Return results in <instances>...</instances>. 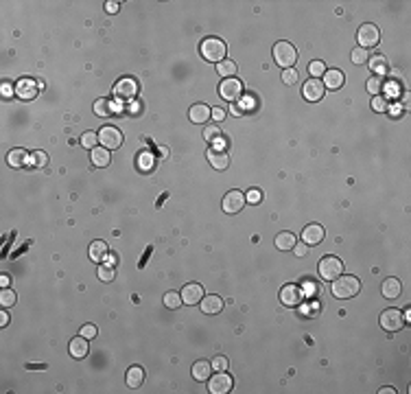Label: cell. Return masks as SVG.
I'll return each mask as SVG.
<instances>
[{"label":"cell","instance_id":"cell-49","mask_svg":"<svg viewBox=\"0 0 411 394\" xmlns=\"http://www.w3.org/2000/svg\"><path fill=\"white\" fill-rule=\"evenodd\" d=\"M7 324H9V316H7V311H3L0 313V326H7Z\"/></svg>","mask_w":411,"mask_h":394},{"label":"cell","instance_id":"cell-6","mask_svg":"<svg viewBox=\"0 0 411 394\" xmlns=\"http://www.w3.org/2000/svg\"><path fill=\"white\" fill-rule=\"evenodd\" d=\"M357 40H359V48H372V46H376L381 42V31H379V27L376 24H372V22H365L363 27H359V31H357Z\"/></svg>","mask_w":411,"mask_h":394},{"label":"cell","instance_id":"cell-34","mask_svg":"<svg viewBox=\"0 0 411 394\" xmlns=\"http://www.w3.org/2000/svg\"><path fill=\"white\" fill-rule=\"evenodd\" d=\"M15 92H18V96H22V98H33V96H35L37 92H35V88H29V81L27 79H24V81H20V84H18V88H15Z\"/></svg>","mask_w":411,"mask_h":394},{"label":"cell","instance_id":"cell-41","mask_svg":"<svg viewBox=\"0 0 411 394\" xmlns=\"http://www.w3.org/2000/svg\"><path fill=\"white\" fill-rule=\"evenodd\" d=\"M282 81L286 86H293L295 81H298V70L295 68H286V70H282Z\"/></svg>","mask_w":411,"mask_h":394},{"label":"cell","instance_id":"cell-45","mask_svg":"<svg viewBox=\"0 0 411 394\" xmlns=\"http://www.w3.org/2000/svg\"><path fill=\"white\" fill-rule=\"evenodd\" d=\"M245 200H248V204H260L262 202V193L258 191V188H252V191L245 195Z\"/></svg>","mask_w":411,"mask_h":394},{"label":"cell","instance_id":"cell-11","mask_svg":"<svg viewBox=\"0 0 411 394\" xmlns=\"http://www.w3.org/2000/svg\"><path fill=\"white\" fill-rule=\"evenodd\" d=\"M324 92H326V88L322 84V79H315V77H311L306 84H304V88H302V96L306 98V101H311V103L322 101Z\"/></svg>","mask_w":411,"mask_h":394},{"label":"cell","instance_id":"cell-48","mask_svg":"<svg viewBox=\"0 0 411 394\" xmlns=\"http://www.w3.org/2000/svg\"><path fill=\"white\" fill-rule=\"evenodd\" d=\"M105 9H108V13H116V11L120 9V5H118V3H114V0H110V3L105 5Z\"/></svg>","mask_w":411,"mask_h":394},{"label":"cell","instance_id":"cell-5","mask_svg":"<svg viewBox=\"0 0 411 394\" xmlns=\"http://www.w3.org/2000/svg\"><path fill=\"white\" fill-rule=\"evenodd\" d=\"M379 324H381L383 331L398 333L400 328L407 324V320H405V316H402V311H398V309H385L381 313V318H379Z\"/></svg>","mask_w":411,"mask_h":394},{"label":"cell","instance_id":"cell-23","mask_svg":"<svg viewBox=\"0 0 411 394\" xmlns=\"http://www.w3.org/2000/svg\"><path fill=\"white\" fill-rule=\"evenodd\" d=\"M295 243H298V239H295V234L289 232V230H284V232H278L276 234V248L282 250V252H289L295 248Z\"/></svg>","mask_w":411,"mask_h":394},{"label":"cell","instance_id":"cell-29","mask_svg":"<svg viewBox=\"0 0 411 394\" xmlns=\"http://www.w3.org/2000/svg\"><path fill=\"white\" fill-rule=\"evenodd\" d=\"M217 72L223 79H230V77H234L236 75V64L232 62V60H223L221 64H217Z\"/></svg>","mask_w":411,"mask_h":394},{"label":"cell","instance_id":"cell-17","mask_svg":"<svg viewBox=\"0 0 411 394\" xmlns=\"http://www.w3.org/2000/svg\"><path fill=\"white\" fill-rule=\"evenodd\" d=\"M210 114H212V108H208L206 103H197L188 110V119H191V123H197V125H206Z\"/></svg>","mask_w":411,"mask_h":394},{"label":"cell","instance_id":"cell-19","mask_svg":"<svg viewBox=\"0 0 411 394\" xmlns=\"http://www.w3.org/2000/svg\"><path fill=\"white\" fill-rule=\"evenodd\" d=\"M208 162L212 164V169H217V171H225L230 167L228 153L221 151V149H212V147L208 149Z\"/></svg>","mask_w":411,"mask_h":394},{"label":"cell","instance_id":"cell-26","mask_svg":"<svg viewBox=\"0 0 411 394\" xmlns=\"http://www.w3.org/2000/svg\"><path fill=\"white\" fill-rule=\"evenodd\" d=\"M145 381V370L140 366H131L127 370V385L129 388H140Z\"/></svg>","mask_w":411,"mask_h":394},{"label":"cell","instance_id":"cell-18","mask_svg":"<svg viewBox=\"0 0 411 394\" xmlns=\"http://www.w3.org/2000/svg\"><path fill=\"white\" fill-rule=\"evenodd\" d=\"M343 81H346V75H343L341 70H337V68H328L326 72H324V88H328V90H339L341 86H343Z\"/></svg>","mask_w":411,"mask_h":394},{"label":"cell","instance_id":"cell-51","mask_svg":"<svg viewBox=\"0 0 411 394\" xmlns=\"http://www.w3.org/2000/svg\"><path fill=\"white\" fill-rule=\"evenodd\" d=\"M381 394H394V388H383Z\"/></svg>","mask_w":411,"mask_h":394},{"label":"cell","instance_id":"cell-12","mask_svg":"<svg viewBox=\"0 0 411 394\" xmlns=\"http://www.w3.org/2000/svg\"><path fill=\"white\" fill-rule=\"evenodd\" d=\"M302 298H304V291H302L300 285L289 283V285H284L280 289V302L284 307H298L302 302Z\"/></svg>","mask_w":411,"mask_h":394},{"label":"cell","instance_id":"cell-27","mask_svg":"<svg viewBox=\"0 0 411 394\" xmlns=\"http://www.w3.org/2000/svg\"><path fill=\"white\" fill-rule=\"evenodd\" d=\"M367 64H369V68H372L374 77H383L385 72H387V60H385L383 55H374V57H369Z\"/></svg>","mask_w":411,"mask_h":394},{"label":"cell","instance_id":"cell-20","mask_svg":"<svg viewBox=\"0 0 411 394\" xmlns=\"http://www.w3.org/2000/svg\"><path fill=\"white\" fill-rule=\"evenodd\" d=\"M381 293L385 296L387 300H396L398 296L402 293V285H400V281L398 278H387L383 285H381Z\"/></svg>","mask_w":411,"mask_h":394},{"label":"cell","instance_id":"cell-15","mask_svg":"<svg viewBox=\"0 0 411 394\" xmlns=\"http://www.w3.org/2000/svg\"><path fill=\"white\" fill-rule=\"evenodd\" d=\"M324 237H326V232H324L322 226H319V224H311V226L304 228V232H302V243H306V245H319V243L324 241Z\"/></svg>","mask_w":411,"mask_h":394},{"label":"cell","instance_id":"cell-42","mask_svg":"<svg viewBox=\"0 0 411 394\" xmlns=\"http://www.w3.org/2000/svg\"><path fill=\"white\" fill-rule=\"evenodd\" d=\"M212 364V368H215L217 372H221V370H228V357H223V355H217L215 359L210 361Z\"/></svg>","mask_w":411,"mask_h":394},{"label":"cell","instance_id":"cell-25","mask_svg":"<svg viewBox=\"0 0 411 394\" xmlns=\"http://www.w3.org/2000/svg\"><path fill=\"white\" fill-rule=\"evenodd\" d=\"M108 257V243L105 241H94L92 245H90V261H94L101 265V261Z\"/></svg>","mask_w":411,"mask_h":394},{"label":"cell","instance_id":"cell-7","mask_svg":"<svg viewBox=\"0 0 411 394\" xmlns=\"http://www.w3.org/2000/svg\"><path fill=\"white\" fill-rule=\"evenodd\" d=\"M98 143H101L105 149H118L122 145V131L116 125H103L98 131Z\"/></svg>","mask_w":411,"mask_h":394},{"label":"cell","instance_id":"cell-38","mask_svg":"<svg viewBox=\"0 0 411 394\" xmlns=\"http://www.w3.org/2000/svg\"><path fill=\"white\" fill-rule=\"evenodd\" d=\"M383 90V79L381 77H369L367 79V92H372L374 96Z\"/></svg>","mask_w":411,"mask_h":394},{"label":"cell","instance_id":"cell-14","mask_svg":"<svg viewBox=\"0 0 411 394\" xmlns=\"http://www.w3.org/2000/svg\"><path fill=\"white\" fill-rule=\"evenodd\" d=\"M136 92H138V84H136V79H131V77H122L120 81H116V86H114V94L118 98H131V96H136Z\"/></svg>","mask_w":411,"mask_h":394},{"label":"cell","instance_id":"cell-3","mask_svg":"<svg viewBox=\"0 0 411 394\" xmlns=\"http://www.w3.org/2000/svg\"><path fill=\"white\" fill-rule=\"evenodd\" d=\"M274 62L280 66L282 70L293 68V64L298 62V51H295V46L291 42H286V40L276 42V46H274Z\"/></svg>","mask_w":411,"mask_h":394},{"label":"cell","instance_id":"cell-16","mask_svg":"<svg viewBox=\"0 0 411 394\" xmlns=\"http://www.w3.org/2000/svg\"><path fill=\"white\" fill-rule=\"evenodd\" d=\"M199 307H201V313L217 316V313L223 311V298H219V296H203L201 302H199Z\"/></svg>","mask_w":411,"mask_h":394},{"label":"cell","instance_id":"cell-44","mask_svg":"<svg viewBox=\"0 0 411 394\" xmlns=\"http://www.w3.org/2000/svg\"><path fill=\"white\" fill-rule=\"evenodd\" d=\"M79 335H84L86 340H92V338H96V326L94 324H84L81 326V331H79Z\"/></svg>","mask_w":411,"mask_h":394},{"label":"cell","instance_id":"cell-37","mask_svg":"<svg viewBox=\"0 0 411 394\" xmlns=\"http://www.w3.org/2000/svg\"><path fill=\"white\" fill-rule=\"evenodd\" d=\"M309 72H311V77H315V79H319L326 72V66H324V62H311L309 64Z\"/></svg>","mask_w":411,"mask_h":394},{"label":"cell","instance_id":"cell-31","mask_svg":"<svg viewBox=\"0 0 411 394\" xmlns=\"http://www.w3.org/2000/svg\"><path fill=\"white\" fill-rule=\"evenodd\" d=\"M15 300H18V296H15L13 289H7V287H3V291H0V305H3V309H9L15 305Z\"/></svg>","mask_w":411,"mask_h":394},{"label":"cell","instance_id":"cell-22","mask_svg":"<svg viewBox=\"0 0 411 394\" xmlns=\"http://www.w3.org/2000/svg\"><path fill=\"white\" fill-rule=\"evenodd\" d=\"M68 350H70V355L75 357V359H84V357H88V340L84 338V335H79V338H72V340H70Z\"/></svg>","mask_w":411,"mask_h":394},{"label":"cell","instance_id":"cell-2","mask_svg":"<svg viewBox=\"0 0 411 394\" xmlns=\"http://www.w3.org/2000/svg\"><path fill=\"white\" fill-rule=\"evenodd\" d=\"M331 291L335 298L339 300H348V298H355V296L361 291V281L357 276H339L335 278L333 285H331Z\"/></svg>","mask_w":411,"mask_h":394},{"label":"cell","instance_id":"cell-13","mask_svg":"<svg viewBox=\"0 0 411 394\" xmlns=\"http://www.w3.org/2000/svg\"><path fill=\"white\" fill-rule=\"evenodd\" d=\"M179 296H182L184 305H199L203 298V287L199 283H188V285H184V289Z\"/></svg>","mask_w":411,"mask_h":394},{"label":"cell","instance_id":"cell-24","mask_svg":"<svg viewBox=\"0 0 411 394\" xmlns=\"http://www.w3.org/2000/svg\"><path fill=\"white\" fill-rule=\"evenodd\" d=\"M7 162H9V167L20 169L24 164H29V153L24 149H11L9 155H7Z\"/></svg>","mask_w":411,"mask_h":394},{"label":"cell","instance_id":"cell-33","mask_svg":"<svg viewBox=\"0 0 411 394\" xmlns=\"http://www.w3.org/2000/svg\"><path fill=\"white\" fill-rule=\"evenodd\" d=\"M81 145H84V149H96L98 145V134H94V131H86L84 136H81Z\"/></svg>","mask_w":411,"mask_h":394},{"label":"cell","instance_id":"cell-21","mask_svg":"<svg viewBox=\"0 0 411 394\" xmlns=\"http://www.w3.org/2000/svg\"><path fill=\"white\" fill-rule=\"evenodd\" d=\"M193 379L195 381H208L210 379V372H212V364L210 361H206V359H201V361H195L193 364Z\"/></svg>","mask_w":411,"mask_h":394},{"label":"cell","instance_id":"cell-46","mask_svg":"<svg viewBox=\"0 0 411 394\" xmlns=\"http://www.w3.org/2000/svg\"><path fill=\"white\" fill-rule=\"evenodd\" d=\"M210 119H212V121H217V123H221V121L225 119V110H221V108H212Z\"/></svg>","mask_w":411,"mask_h":394},{"label":"cell","instance_id":"cell-47","mask_svg":"<svg viewBox=\"0 0 411 394\" xmlns=\"http://www.w3.org/2000/svg\"><path fill=\"white\" fill-rule=\"evenodd\" d=\"M306 248H309L306 243H295V248H293L295 257H304V254H306Z\"/></svg>","mask_w":411,"mask_h":394},{"label":"cell","instance_id":"cell-36","mask_svg":"<svg viewBox=\"0 0 411 394\" xmlns=\"http://www.w3.org/2000/svg\"><path fill=\"white\" fill-rule=\"evenodd\" d=\"M46 162H48V155L44 151H33L29 155V164H33V167H44Z\"/></svg>","mask_w":411,"mask_h":394},{"label":"cell","instance_id":"cell-40","mask_svg":"<svg viewBox=\"0 0 411 394\" xmlns=\"http://www.w3.org/2000/svg\"><path fill=\"white\" fill-rule=\"evenodd\" d=\"M372 110H374V112H387V98L376 94V96L372 98Z\"/></svg>","mask_w":411,"mask_h":394},{"label":"cell","instance_id":"cell-50","mask_svg":"<svg viewBox=\"0 0 411 394\" xmlns=\"http://www.w3.org/2000/svg\"><path fill=\"white\" fill-rule=\"evenodd\" d=\"M392 110H394V112H392V114H394V116H400V114H402V108H400V105H394V108H392Z\"/></svg>","mask_w":411,"mask_h":394},{"label":"cell","instance_id":"cell-39","mask_svg":"<svg viewBox=\"0 0 411 394\" xmlns=\"http://www.w3.org/2000/svg\"><path fill=\"white\" fill-rule=\"evenodd\" d=\"M350 57H352V64L361 66V64H365V62H367V51H365V48H355Z\"/></svg>","mask_w":411,"mask_h":394},{"label":"cell","instance_id":"cell-28","mask_svg":"<svg viewBox=\"0 0 411 394\" xmlns=\"http://www.w3.org/2000/svg\"><path fill=\"white\" fill-rule=\"evenodd\" d=\"M92 162H94V167H108L110 164V149H105V147H96V149H92Z\"/></svg>","mask_w":411,"mask_h":394},{"label":"cell","instance_id":"cell-43","mask_svg":"<svg viewBox=\"0 0 411 394\" xmlns=\"http://www.w3.org/2000/svg\"><path fill=\"white\" fill-rule=\"evenodd\" d=\"M219 136H221V129L219 127H206L203 129V138H206V141H210V143H215Z\"/></svg>","mask_w":411,"mask_h":394},{"label":"cell","instance_id":"cell-32","mask_svg":"<svg viewBox=\"0 0 411 394\" xmlns=\"http://www.w3.org/2000/svg\"><path fill=\"white\" fill-rule=\"evenodd\" d=\"M94 112L98 116H108V114H114V103L108 101V98H98L94 103Z\"/></svg>","mask_w":411,"mask_h":394},{"label":"cell","instance_id":"cell-4","mask_svg":"<svg viewBox=\"0 0 411 394\" xmlns=\"http://www.w3.org/2000/svg\"><path fill=\"white\" fill-rule=\"evenodd\" d=\"M317 272H319V276H322L324 281L333 283L335 278H339L343 274V263H341V259L331 257V254H328V257H324L322 261H319Z\"/></svg>","mask_w":411,"mask_h":394},{"label":"cell","instance_id":"cell-10","mask_svg":"<svg viewBox=\"0 0 411 394\" xmlns=\"http://www.w3.org/2000/svg\"><path fill=\"white\" fill-rule=\"evenodd\" d=\"M248 204V200H245V193H241V191H230V193H225V197H223V212H228V215H236V212H241L243 210V206Z\"/></svg>","mask_w":411,"mask_h":394},{"label":"cell","instance_id":"cell-8","mask_svg":"<svg viewBox=\"0 0 411 394\" xmlns=\"http://www.w3.org/2000/svg\"><path fill=\"white\" fill-rule=\"evenodd\" d=\"M219 94H221V98H225V101L234 103V101H238V98L243 96V84L236 77L223 79L219 84Z\"/></svg>","mask_w":411,"mask_h":394},{"label":"cell","instance_id":"cell-35","mask_svg":"<svg viewBox=\"0 0 411 394\" xmlns=\"http://www.w3.org/2000/svg\"><path fill=\"white\" fill-rule=\"evenodd\" d=\"M179 305H184V302H182V296H179V293H175V291L164 293V307H169V309H177Z\"/></svg>","mask_w":411,"mask_h":394},{"label":"cell","instance_id":"cell-30","mask_svg":"<svg viewBox=\"0 0 411 394\" xmlns=\"http://www.w3.org/2000/svg\"><path fill=\"white\" fill-rule=\"evenodd\" d=\"M96 276L101 278L103 283H112L114 276H116V269H114V265H105V263H101L96 269Z\"/></svg>","mask_w":411,"mask_h":394},{"label":"cell","instance_id":"cell-1","mask_svg":"<svg viewBox=\"0 0 411 394\" xmlns=\"http://www.w3.org/2000/svg\"><path fill=\"white\" fill-rule=\"evenodd\" d=\"M199 53H201V57L206 62L221 64L225 60V55H228V46H225L223 40H219V37H206V40H201V44H199Z\"/></svg>","mask_w":411,"mask_h":394},{"label":"cell","instance_id":"cell-9","mask_svg":"<svg viewBox=\"0 0 411 394\" xmlns=\"http://www.w3.org/2000/svg\"><path fill=\"white\" fill-rule=\"evenodd\" d=\"M232 385H234L232 377H230L225 370H221L217 375H210V379H208V390L212 394H228L232 390Z\"/></svg>","mask_w":411,"mask_h":394}]
</instances>
